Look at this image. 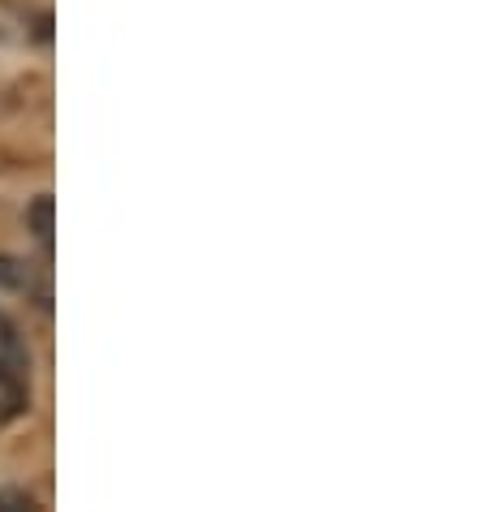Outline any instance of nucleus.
<instances>
[{
    "label": "nucleus",
    "instance_id": "f257e3e1",
    "mask_svg": "<svg viewBox=\"0 0 482 512\" xmlns=\"http://www.w3.org/2000/svg\"><path fill=\"white\" fill-rule=\"evenodd\" d=\"M52 194H39L31 198V207H26V229H31L39 241H48L52 237Z\"/></svg>",
    "mask_w": 482,
    "mask_h": 512
},
{
    "label": "nucleus",
    "instance_id": "f03ea898",
    "mask_svg": "<svg viewBox=\"0 0 482 512\" xmlns=\"http://www.w3.org/2000/svg\"><path fill=\"white\" fill-rule=\"evenodd\" d=\"M22 284V272H18V259L0 254V289H18Z\"/></svg>",
    "mask_w": 482,
    "mask_h": 512
}]
</instances>
